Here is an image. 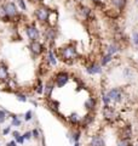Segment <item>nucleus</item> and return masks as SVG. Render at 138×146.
<instances>
[{"instance_id":"23","label":"nucleus","mask_w":138,"mask_h":146,"mask_svg":"<svg viewBox=\"0 0 138 146\" xmlns=\"http://www.w3.org/2000/svg\"><path fill=\"white\" fill-rule=\"evenodd\" d=\"M33 90H34V93L38 95V96H44L45 83L43 82V79H41V77L36 78V82H35V84H34V86H33Z\"/></svg>"},{"instance_id":"28","label":"nucleus","mask_w":138,"mask_h":146,"mask_svg":"<svg viewBox=\"0 0 138 146\" xmlns=\"http://www.w3.org/2000/svg\"><path fill=\"white\" fill-rule=\"evenodd\" d=\"M10 117H11V127L20 128V127L22 125V119H21V116L16 115V113H10Z\"/></svg>"},{"instance_id":"29","label":"nucleus","mask_w":138,"mask_h":146,"mask_svg":"<svg viewBox=\"0 0 138 146\" xmlns=\"http://www.w3.org/2000/svg\"><path fill=\"white\" fill-rule=\"evenodd\" d=\"M15 96H16V100H17L18 102L26 104V102L29 101V96L24 93V91H20V90H18L17 93H15Z\"/></svg>"},{"instance_id":"45","label":"nucleus","mask_w":138,"mask_h":146,"mask_svg":"<svg viewBox=\"0 0 138 146\" xmlns=\"http://www.w3.org/2000/svg\"><path fill=\"white\" fill-rule=\"evenodd\" d=\"M136 1H137V3H138V0H136Z\"/></svg>"},{"instance_id":"33","label":"nucleus","mask_w":138,"mask_h":146,"mask_svg":"<svg viewBox=\"0 0 138 146\" xmlns=\"http://www.w3.org/2000/svg\"><path fill=\"white\" fill-rule=\"evenodd\" d=\"M16 4H17V6L18 9L22 11V12H26L27 11V9H28V6H27V3H26V0H16Z\"/></svg>"},{"instance_id":"43","label":"nucleus","mask_w":138,"mask_h":146,"mask_svg":"<svg viewBox=\"0 0 138 146\" xmlns=\"http://www.w3.org/2000/svg\"><path fill=\"white\" fill-rule=\"evenodd\" d=\"M18 144H17V141L15 140V139H12L11 141H9V143L6 144V146H17Z\"/></svg>"},{"instance_id":"37","label":"nucleus","mask_w":138,"mask_h":146,"mask_svg":"<svg viewBox=\"0 0 138 146\" xmlns=\"http://www.w3.org/2000/svg\"><path fill=\"white\" fill-rule=\"evenodd\" d=\"M32 134H33V139H35V140H39L41 138V130L39 129V128L32 129Z\"/></svg>"},{"instance_id":"25","label":"nucleus","mask_w":138,"mask_h":146,"mask_svg":"<svg viewBox=\"0 0 138 146\" xmlns=\"http://www.w3.org/2000/svg\"><path fill=\"white\" fill-rule=\"evenodd\" d=\"M114 60H115V57L113 56V55H109V54H105V52L99 57V62H101V65H102L103 67L109 66Z\"/></svg>"},{"instance_id":"35","label":"nucleus","mask_w":138,"mask_h":146,"mask_svg":"<svg viewBox=\"0 0 138 146\" xmlns=\"http://www.w3.org/2000/svg\"><path fill=\"white\" fill-rule=\"evenodd\" d=\"M33 116H34V112L32 111V110H28L22 117H23V119H24V122H30L33 119Z\"/></svg>"},{"instance_id":"4","label":"nucleus","mask_w":138,"mask_h":146,"mask_svg":"<svg viewBox=\"0 0 138 146\" xmlns=\"http://www.w3.org/2000/svg\"><path fill=\"white\" fill-rule=\"evenodd\" d=\"M44 29L41 31V38H43L44 43L47 46H55L58 38V32L57 27H51V26H43Z\"/></svg>"},{"instance_id":"40","label":"nucleus","mask_w":138,"mask_h":146,"mask_svg":"<svg viewBox=\"0 0 138 146\" xmlns=\"http://www.w3.org/2000/svg\"><path fill=\"white\" fill-rule=\"evenodd\" d=\"M15 140L17 141V144H21V145H23L26 143V139H24V136H23V134H20Z\"/></svg>"},{"instance_id":"1","label":"nucleus","mask_w":138,"mask_h":146,"mask_svg":"<svg viewBox=\"0 0 138 146\" xmlns=\"http://www.w3.org/2000/svg\"><path fill=\"white\" fill-rule=\"evenodd\" d=\"M56 52L58 60L66 65H73L75 61L79 60V51H78V48L74 43H68L57 48Z\"/></svg>"},{"instance_id":"30","label":"nucleus","mask_w":138,"mask_h":146,"mask_svg":"<svg viewBox=\"0 0 138 146\" xmlns=\"http://www.w3.org/2000/svg\"><path fill=\"white\" fill-rule=\"evenodd\" d=\"M101 101H102L103 107H107V106H110V105H112V102H110V100H109L108 95H107V90L105 89H103L102 91H101Z\"/></svg>"},{"instance_id":"9","label":"nucleus","mask_w":138,"mask_h":146,"mask_svg":"<svg viewBox=\"0 0 138 146\" xmlns=\"http://www.w3.org/2000/svg\"><path fill=\"white\" fill-rule=\"evenodd\" d=\"M49 68H55L58 65V56L53 46H47V50L44 54V61H43Z\"/></svg>"},{"instance_id":"26","label":"nucleus","mask_w":138,"mask_h":146,"mask_svg":"<svg viewBox=\"0 0 138 146\" xmlns=\"http://www.w3.org/2000/svg\"><path fill=\"white\" fill-rule=\"evenodd\" d=\"M5 84H6V86L9 88V90H10V91H15V93H17V91L20 90V86H18V83L16 82L15 78H11V77H10V79H9Z\"/></svg>"},{"instance_id":"15","label":"nucleus","mask_w":138,"mask_h":146,"mask_svg":"<svg viewBox=\"0 0 138 146\" xmlns=\"http://www.w3.org/2000/svg\"><path fill=\"white\" fill-rule=\"evenodd\" d=\"M109 5H110V9H112V10L122 15L124 11L126 10V7L128 5V0H109Z\"/></svg>"},{"instance_id":"22","label":"nucleus","mask_w":138,"mask_h":146,"mask_svg":"<svg viewBox=\"0 0 138 146\" xmlns=\"http://www.w3.org/2000/svg\"><path fill=\"white\" fill-rule=\"evenodd\" d=\"M9 79H10V72H9V67L4 62H0V83L5 84Z\"/></svg>"},{"instance_id":"32","label":"nucleus","mask_w":138,"mask_h":146,"mask_svg":"<svg viewBox=\"0 0 138 146\" xmlns=\"http://www.w3.org/2000/svg\"><path fill=\"white\" fill-rule=\"evenodd\" d=\"M10 113L11 112H9L6 111V110H4V108H0V124H3V123H5L6 119H7V116H10Z\"/></svg>"},{"instance_id":"3","label":"nucleus","mask_w":138,"mask_h":146,"mask_svg":"<svg viewBox=\"0 0 138 146\" xmlns=\"http://www.w3.org/2000/svg\"><path fill=\"white\" fill-rule=\"evenodd\" d=\"M52 9L47 6L46 4H39V5H35L34 11H33V16L35 18V22L40 26H46L49 21V16L51 13Z\"/></svg>"},{"instance_id":"36","label":"nucleus","mask_w":138,"mask_h":146,"mask_svg":"<svg viewBox=\"0 0 138 146\" xmlns=\"http://www.w3.org/2000/svg\"><path fill=\"white\" fill-rule=\"evenodd\" d=\"M131 42L135 46H138V31H133L131 33Z\"/></svg>"},{"instance_id":"20","label":"nucleus","mask_w":138,"mask_h":146,"mask_svg":"<svg viewBox=\"0 0 138 146\" xmlns=\"http://www.w3.org/2000/svg\"><path fill=\"white\" fill-rule=\"evenodd\" d=\"M81 117L82 116H80L78 112H72V113H69V115L67 116V123L69 125H72V127H79Z\"/></svg>"},{"instance_id":"5","label":"nucleus","mask_w":138,"mask_h":146,"mask_svg":"<svg viewBox=\"0 0 138 146\" xmlns=\"http://www.w3.org/2000/svg\"><path fill=\"white\" fill-rule=\"evenodd\" d=\"M28 50L32 55V57L36 60L40 56H44V54L47 50V45L44 43V40H34V42H29L28 44Z\"/></svg>"},{"instance_id":"44","label":"nucleus","mask_w":138,"mask_h":146,"mask_svg":"<svg viewBox=\"0 0 138 146\" xmlns=\"http://www.w3.org/2000/svg\"><path fill=\"white\" fill-rule=\"evenodd\" d=\"M73 146H81L80 143H75V144H73Z\"/></svg>"},{"instance_id":"31","label":"nucleus","mask_w":138,"mask_h":146,"mask_svg":"<svg viewBox=\"0 0 138 146\" xmlns=\"http://www.w3.org/2000/svg\"><path fill=\"white\" fill-rule=\"evenodd\" d=\"M116 146H133L132 139H124V138H119Z\"/></svg>"},{"instance_id":"12","label":"nucleus","mask_w":138,"mask_h":146,"mask_svg":"<svg viewBox=\"0 0 138 146\" xmlns=\"http://www.w3.org/2000/svg\"><path fill=\"white\" fill-rule=\"evenodd\" d=\"M102 115H103L104 119L109 123H114L119 119V112L116 111V108L112 106V105H110V106H107V107H103Z\"/></svg>"},{"instance_id":"8","label":"nucleus","mask_w":138,"mask_h":146,"mask_svg":"<svg viewBox=\"0 0 138 146\" xmlns=\"http://www.w3.org/2000/svg\"><path fill=\"white\" fill-rule=\"evenodd\" d=\"M107 95H108L112 105H120L124 101V99H125L124 90H122V88H120V86L110 88L109 90H107Z\"/></svg>"},{"instance_id":"19","label":"nucleus","mask_w":138,"mask_h":146,"mask_svg":"<svg viewBox=\"0 0 138 146\" xmlns=\"http://www.w3.org/2000/svg\"><path fill=\"white\" fill-rule=\"evenodd\" d=\"M89 146H107L105 144V139L102 134H93L90 138L89 141Z\"/></svg>"},{"instance_id":"38","label":"nucleus","mask_w":138,"mask_h":146,"mask_svg":"<svg viewBox=\"0 0 138 146\" xmlns=\"http://www.w3.org/2000/svg\"><path fill=\"white\" fill-rule=\"evenodd\" d=\"M11 124L10 125H7V127H5V128H4V129H3V131H1V133H3V135L4 136H6V135H9V134H11Z\"/></svg>"},{"instance_id":"17","label":"nucleus","mask_w":138,"mask_h":146,"mask_svg":"<svg viewBox=\"0 0 138 146\" xmlns=\"http://www.w3.org/2000/svg\"><path fill=\"white\" fill-rule=\"evenodd\" d=\"M81 135H82V129H80L79 127H72L70 131L68 133V139L72 144L80 143Z\"/></svg>"},{"instance_id":"14","label":"nucleus","mask_w":138,"mask_h":146,"mask_svg":"<svg viewBox=\"0 0 138 146\" xmlns=\"http://www.w3.org/2000/svg\"><path fill=\"white\" fill-rule=\"evenodd\" d=\"M121 50H122V44L116 42V40H112V42L108 43L104 46V52L113 55V56H115V55L119 52H121Z\"/></svg>"},{"instance_id":"11","label":"nucleus","mask_w":138,"mask_h":146,"mask_svg":"<svg viewBox=\"0 0 138 146\" xmlns=\"http://www.w3.org/2000/svg\"><path fill=\"white\" fill-rule=\"evenodd\" d=\"M85 72L89 76H98V74H102V73H103V66L101 65L99 61L93 60V61H91V62H89L86 65Z\"/></svg>"},{"instance_id":"6","label":"nucleus","mask_w":138,"mask_h":146,"mask_svg":"<svg viewBox=\"0 0 138 146\" xmlns=\"http://www.w3.org/2000/svg\"><path fill=\"white\" fill-rule=\"evenodd\" d=\"M24 34L29 42H34V40L41 39V31L36 22H28L24 26Z\"/></svg>"},{"instance_id":"18","label":"nucleus","mask_w":138,"mask_h":146,"mask_svg":"<svg viewBox=\"0 0 138 146\" xmlns=\"http://www.w3.org/2000/svg\"><path fill=\"white\" fill-rule=\"evenodd\" d=\"M56 89V84H55L53 78H49L45 82V90H44V98L50 99L53 94V90Z\"/></svg>"},{"instance_id":"27","label":"nucleus","mask_w":138,"mask_h":146,"mask_svg":"<svg viewBox=\"0 0 138 146\" xmlns=\"http://www.w3.org/2000/svg\"><path fill=\"white\" fill-rule=\"evenodd\" d=\"M122 77L126 80H132L135 78V71H133L131 67H125L122 70Z\"/></svg>"},{"instance_id":"10","label":"nucleus","mask_w":138,"mask_h":146,"mask_svg":"<svg viewBox=\"0 0 138 146\" xmlns=\"http://www.w3.org/2000/svg\"><path fill=\"white\" fill-rule=\"evenodd\" d=\"M78 15L80 16V18L82 21H93L95 20V12H93V9L91 6L86 5V4H79L78 5Z\"/></svg>"},{"instance_id":"21","label":"nucleus","mask_w":138,"mask_h":146,"mask_svg":"<svg viewBox=\"0 0 138 146\" xmlns=\"http://www.w3.org/2000/svg\"><path fill=\"white\" fill-rule=\"evenodd\" d=\"M133 136V130L131 124H125L124 127L120 128L119 130V138H124V139H132Z\"/></svg>"},{"instance_id":"16","label":"nucleus","mask_w":138,"mask_h":146,"mask_svg":"<svg viewBox=\"0 0 138 146\" xmlns=\"http://www.w3.org/2000/svg\"><path fill=\"white\" fill-rule=\"evenodd\" d=\"M84 107L86 110V112H96L98 107V99L93 96V95H91V96H89L85 100Z\"/></svg>"},{"instance_id":"24","label":"nucleus","mask_w":138,"mask_h":146,"mask_svg":"<svg viewBox=\"0 0 138 146\" xmlns=\"http://www.w3.org/2000/svg\"><path fill=\"white\" fill-rule=\"evenodd\" d=\"M58 20H59V15H58V11L52 9L51 13L49 16V21H47V26H51V27H57L58 25Z\"/></svg>"},{"instance_id":"39","label":"nucleus","mask_w":138,"mask_h":146,"mask_svg":"<svg viewBox=\"0 0 138 146\" xmlns=\"http://www.w3.org/2000/svg\"><path fill=\"white\" fill-rule=\"evenodd\" d=\"M23 136H24L26 141H27V140H32V139H33V134H32V130L24 131V133H23Z\"/></svg>"},{"instance_id":"7","label":"nucleus","mask_w":138,"mask_h":146,"mask_svg":"<svg viewBox=\"0 0 138 146\" xmlns=\"http://www.w3.org/2000/svg\"><path fill=\"white\" fill-rule=\"evenodd\" d=\"M52 78L55 80V84H56V88L57 89H62L69 83V82H70L72 76H70V73H69L68 71L59 70L52 76Z\"/></svg>"},{"instance_id":"42","label":"nucleus","mask_w":138,"mask_h":146,"mask_svg":"<svg viewBox=\"0 0 138 146\" xmlns=\"http://www.w3.org/2000/svg\"><path fill=\"white\" fill-rule=\"evenodd\" d=\"M20 134H21V131H20V130H17V129H16V130H12V131H11V135L13 136V139H16V138H17V136L20 135Z\"/></svg>"},{"instance_id":"34","label":"nucleus","mask_w":138,"mask_h":146,"mask_svg":"<svg viewBox=\"0 0 138 146\" xmlns=\"http://www.w3.org/2000/svg\"><path fill=\"white\" fill-rule=\"evenodd\" d=\"M90 1H91L92 5L98 7V9H104L105 7V3L103 1V0H90Z\"/></svg>"},{"instance_id":"2","label":"nucleus","mask_w":138,"mask_h":146,"mask_svg":"<svg viewBox=\"0 0 138 146\" xmlns=\"http://www.w3.org/2000/svg\"><path fill=\"white\" fill-rule=\"evenodd\" d=\"M3 7L5 11V21L11 22V21H20L22 18V11L18 9L17 4L11 0H6L3 3Z\"/></svg>"},{"instance_id":"13","label":"nucleus","mask_w":138,"mask_h":146,"mask_svg":"<svg viewBox=\"0 0 138 146\" xmlns=\"http://www.w3.org/2000/svg\"><path fill=\"white\" fill-rule=\"evenodd\" d=\"M95 119H96V112H86L85 115L81 117L79 128L80 129H87V128H90L93 124Z\"/></svg>"},{"instance_id":"41","label":"nucleus","mask_w":138,"mask_h":146,"mask_svg":"<svg viewBox=\"0 0 138 146\" xmlns=\"http://www.w3.org/2000/svg\"><path fill=\"white\" fill-rule=\"evenodd\" d=\"M33 5H39V4H44V0H28Z\"/></svg>"}]
</instances>
